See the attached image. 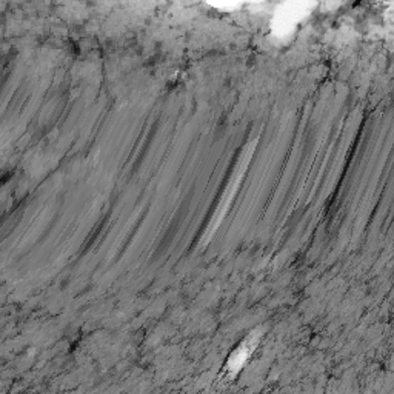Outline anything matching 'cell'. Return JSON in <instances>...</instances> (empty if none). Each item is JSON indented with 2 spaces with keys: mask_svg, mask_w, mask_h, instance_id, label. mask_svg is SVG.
Here are the masks:
<instances>
[{
  "mask_svg": "<svg viewBox=\"0 0 394 394\" xmlns=\"http://www.w3.org/2000/svg\"><path fill=\"white\" fill-rule=\"evenodd\" d=\"M308 5L307 3H287L282 5L280 10L276 11L274 16V31L279 36L289 34L294 29V26L308 14Z\"/></svg>",
  "mask_w": 394,
  "mask_h": 394,
  "instance_id": "6da1fadb",
  "label": "cell"
},
{
  "mask_svg": "<svg viewBox=\"0 0 394 394\" xmlns=\"http://www.w3.org/2000/svg\"><path fill=\"white\" fill-rule=\"evenodd\" d=\"M259 338H260V333L255 331V333H251L248 339H245L241 347L236 349V351L232 354V358H229L228 361V371L229 373H237L242 367H243V363L248 361V358L251 356L252 353V349L256 348V344L259 342Z\"/></svg>",
  "mask_w": 394,
  "mask_h": 394,
  "instance_id": "7a4b0ae2",
  "label": "cell"
}]
</instances>
